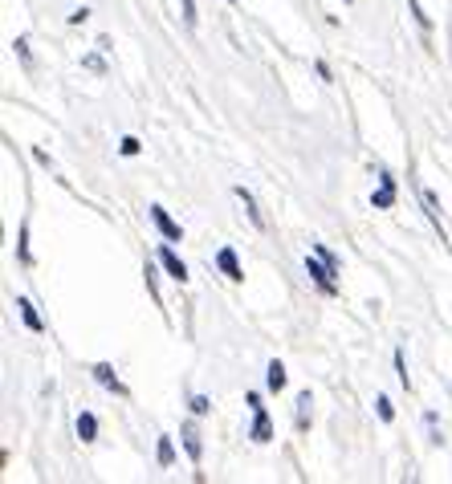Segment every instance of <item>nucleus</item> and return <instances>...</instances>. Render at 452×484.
<instances>
[{
  "instance_id": "obj_1",
  "label": "nucleus",
  "mask_w": 452,
  "mask_h": 484,
  "mask_svg": "<svg viewBox=\"0 0 452 484\" xmlns=\"http://www.w3.org/2000/svg\"><path fill=\"white\" fill-rule=\"evenodd\" d=\"M306 273H310V281L318 285V293H326V297H338V269L334 265H326L318 252H306Z\"/></svg>"
},
{
  "instance_id": "obj_2",
  "label": "nucleus",
  "mask_w": 452,
  "mask_h": 484,
  "mask_svg": "<svg viewBox=\"0 0 452 484\" xmlns=\"http://www.w3.org/2000/svg\"><path fill=\"white\" fill-rule=\"evenodd\" d=\"M147 216H151V224L159 228V236H163V241H171V244H180V241H184V224H180V220L171 216L163 204H151V208H147Z\"/></svg>"
},
{
  "instance_id": "obj_3",
  "label": "nucleus",
  "mask_w": 452,
  "mask_h": 484,
  "mask_svg": "<svg viewBox=\"0 0 452 484\" xmlns=\"http://www.w3.org/2000/svg\"><path fill=\"white\" fill-rule=\"evenodd\" d=\"M396 200H399L396 175H391V171H379V188L371 191V208H375V212H391V208H396Z\"/></svg>"
},
{
  "instance_id": "obj_4",
  "label": "nucleus",
  "mask_w": 452,
  "mask_h": 484,
  "mask_svg": "<svg viewBox=\"0 0 452 484\" xmlns=\"http://www.w3.org/2000/svg\"><path fill=\"white\" fill-rule=\"evenodd\" d=\"M155 257H159V269L168 273L171 281H180V285H188V281H192V277H188V265L180 261V252H176V244H171V241H163Z\"/></svg>"
},
{
  "instance_id": "obj_5",
  "label": "nucleus",
  "mask_w": 452,
  "mask_h": 484,
  "mask_svg": "<svg viewBox=\"0 0 452 484\" xmlns=\"http://www.w3.org/2000/svg\"><path fill=\"white\" fill-rule=\"evenodd\" d=\"M90 375H94V383L107 386L110 395H118V399H130V386L123 383V378H118L115 363H94V366H90Z\"/></svg>"
},
{
  "instance_id": "obj_6",
  "label": "nucleus",
  "mask_w": 452,
  "mask_h": 484,
  "mask_svg": "<svg viewBox=\"0 0 452 484\" xmlns=\"http://www.w3.org/2000/svg\"><path fill=\"white\" fill-rule=\"evenodd\" d=\"M180 439H184V452H188V460L196 464H204V436H200V427H196V419H188L184 427H180Z\"/></svg>"
},
{
  "instance_id": "obj_7",
  "label": "nucleus",
  "mask_w": 452,
  "mask_h": 484,
  "mask_svg": "<svg viewBox=\"0 0 452 484\" xmlns=\"http://www.w3.org/2000/svg\"><path fill=\"white\" fill-rule=\"evenodd\" d=\"M416 196H420V204H424V216L432 220V228H437L440 241H445V216H440V200H437V191L424 188V183H416Z\"/></svg>"
},
{
  "instance_id": "obj_8",
  "label": "nucleus",
  "mask_w": 452,
  "mask_h": 484,
  "mask_svg": "<svg viewBox=\"0 0 452 484\" xmlns=\"http://www.w3.org/2000/svg\"><path fill=\"white\" fill-rule=\"evenodd\" d=\"M216 269H221L232 285H241V281H245V269H241V257H237V249H232V244H224V249L216 252Z\"/></svg>"
},
{
  "instance_id": "obj_9",
  "label": "nucleus",
  "mask_w": 452,
  "mask_h": 484,
  "mask_svg": "<svg viewBox=\"0 0 452 484\" xmlns=\"http://www.w3.org/2000/svg\"><path fill=\"white\" fill-rule=\"evenodd\" d=\"M245 439H253V444H269V439H273V416H269V407L253 411V424H249Z\"/></svg>"
},
{
  "instance_id": "obj_10",
  "label": "nucleus",
  "mask_w": 452,
  "mask_h": 484,
  "mask_svg": "<svg viewBox=\"0 0 452 484\" xmlns=\"http://www.w3.org/2000/svg\"><path fill=\"white\" fill-rule=\"evenodd\" d=\"M232 191H237V200H241V204H245V216L249 220H253V228H257V232H265V216H261V208H257V200H253V191H249L245 188V183H237V188H232Z\"/></svg>"
},
{
  "instance_id": "obj_11",
  "label": "nucleus",
  "mask_w": 452,
  "mask_h": 484,
  "mask_svg": "<svg viewBox=\"0 0 452 484\" xmlns=\"http://www.w3.org/2000/svg\"><path fill=\"white\" fill-rule=\"evenodd\" d=\"M16 265L21 269H33V249H29V216L21 220V228H16Z\"/></svg>"
},
{
  "instance_id": "obj_12",
  "label": "nucleus",
  "mask_w": 452,
  "mask_h": 484,
  "mask_svg": "<svg viewBox=\"0 0 452 484\" xmlns=\"http://www.w3.org/2000/svg\"><path fill=\"white\" fill-rule=\"evenodd\" d=\"M285 383H290V375H285V363H282V358H269V366H265V386H269L273 395H282Z\"/></svg>"
},
{
  "instance_id": "obj_13",
  "label": "nucleus",
  "mask_w": 452,
  "mask_h": 484,
  "mask_svg": "<svg viewBox=\"0 0 452 484\" xmlns=\"http://www.w3.org/2000/svg\"><path fill=\"white\" fill-rule=\"evenodd\" d=\"M16 310H21V322L29 325L33 334H46V322H41V314H37V305L29 302V297H16Z\"/></svg>"
},
{
  "instance_id": "obj_14",
  "label": "nucleus",
  "mask_w": 452,
  "mask_h": 484,
  "mask_svg": "<svg viewBox=\"0 0 452 484\" xmlns=\"http://www.w3.org/2000/svg\"><path fill=\"white\" fill-rule=\"evenodd\" d=\"M77 439H82V444L98 439V416H94V411H77Z\"/></svg>"
},
{
  "instance_id": "obj_15",
  "label": "nucleus",
  "mask_w": 452,
  "mask_h": 484,
  "mask_svg": "<svg viewBox=\"0 0 452 484\" xmlns=\"http://www.w3.org/2000/svg\"><path fill=\"white\" fill-rule=\"evenodd\" d=\"M155 464H159V469H171V464H176V439L171 436L155 439Z\"/></svg>"
},
{
  "instance_id": "obj_16",
  "label": "nucleus",
  "mask_w": 452,
  "mask_h": 484,
  "mask_svg": "<svg viewBox=\"0 0 452 484\" xmlns=\"http://www.w3.org/2000/svg\"><path fill=\"white\" fill-rule=\"evenodd\" d=\"M310 407H314V395H310V386L298 395V416H293V427L306 431L310 427Z\"/></svg>"
},
{
  "instance_id": "obj_17",
  "label": "nucleus",
  "mask_w": 452,
  "mask_h": 484,
  "mask_svg": "<svg viewBox=\"0 0 452 484\" xmlns=\"http://www.w3.org/2000/svg\"><path fill=\"white\" fill-rule=\"evenodd\" d=\"M424 427H428V444H445V427H440L437 411H424Z\"/></svg>"
},
{
  "instance_id": "obj_18",
  "label": "nucleus",
  "mask_w": 452,
  "mask_h": 484,
  "mask_svg": "<svg viewBox=\"0 0 452 484\" xmlns=\"http://www.w3.org/2000/svg\"><path fill=\"white\" fill-rule=\"evenodd\" d=\"M391 363H396V378H399V386H404V391H412V378H407V363H404V346H396Z\"/></svg>"
},
{
  "instance_id": "obj_19",
  "label": "nucleus",
  "mask_w": 452,
  "mask_h": 484,
  "mask_svg": "<svg viewBox=\"0 0 452 484\" xmlns=\"http://www.w3.org/2000/svg\"><path fill=\"white\" fill-rule=\"evenodd\" d=\"M143 281H147V293L155 297V305H163V297H159V273H155L151 261H147V269H143Z\"/></svg>"
},
{
  "instance_id": "obj_20",
  "label": "nucleus",
  "mask_w": 452,
  "mask_h": 484,
  "mask_svg": "<svg viewBox=\"0 0 452 484\" xmlns=\"http://www.w3.org/2000/svg\"><path fill=\"white\" fill-rule=\"evenodd\" d=\"M407 8H412V21L420 25L424 33H432V16H428V8H424L420 0H407Z\"/></svg>"
},
{
  "instance_id": "obj_21",
  "label": "nucleus",
  "mask_w": 452,
  "mask_h": 484,
  "mask_svg": "<svg viewBox=\"0 0 452 484\" xmlns=\"http://www.w3.org/2000/svg\"><path fill=\"white\" fill-rule=\"evenodd\" d=\"M13 54L21 57L25 74H33V54H29V37H16V41H13Z\"/></svg>"
},
{
  "instance_id": "obj_22",
  "label": "nucleus",
  "mask_w": 452,
  "mask_h": 484,
  "mask_svg": "<svg viewBox=\"0 0 452 484\" xmlns=\"http://www.w3.org/2000/svg\"><path fill=\"white\" fill-rule=\"evenodd\" d=\"M82 69H86V74H98V77H102L110 66H107V57H102V54H86V57H82Z\"/></svg>"
},
{
  "instance_id": "obj_23",
  "label": "nucleus",
  "mask_w": 452,
  "mask_h": 484,
  "mask_svg": "<svg viewBox=\"0 0 452 484\" xmlns=\"http://www.w3.org/2000/svg\"><path fill=\"white\" fill-rule=\"evenodd\" d=\"M139 151H143V143H139L135 135H123V139H118V155H123V160H135Z\"/></svg>"
},
{
  "instance_id": "obj_24",
  "label": "nucleus",
  "mask_w": 452,
  "mask_h": 484,
  "mask_svg": "<svg viewBox=\"0 0 452 484\" xmlns=\"http://www.w3.org/2000/svg\"><path fill=\"white\" fill-rule=\"evenodd\" d=\"M188 407H192L196 419H204L208 411H212V399H208V395H192V399H188Z\"/></svg>"
},
{
  "instance_id": "obj_25",
  "label": "nucleus",
  "mask_w": 452,
  "mask_h": 484,
  "mask_svg": "<svg viewBox=\"0 0 452 484\" xmlns=\"http://www.w3.org/2000/svg\"><path fill=\"white\" fill-rule=\"evenodd\" d=\"M375 416L384 419V424H391V419H396V407H391L387 395H375Z\"/></svg>"
},
{
  "instance_id": "obj_26",
  "label": "nucleus",
  "mask_w": 452,
  "mask_h": 484,
  "mask_svg": "<svg viewBox=\"0 0 452 484\" xmlns=\"http://www.w3.org/2000/svg\"><path fill=\"white\" fill-rule=\"evenodd\" d=\"M180 13H184V25H188V29H196V25H200V13H196V0H180Z\"/></svg>"
},
{
  "instance_id": "obj_27",
  "label": "nucleus",
  "mask_w": 452,
  "mask_h": 484,
  "mask_svg": "<svg viewBox=\"0 0 452 484\" xmlns=\"http://www.w3.org/2000/svg\"><path fill=\"white\" fill-rule=\"evenodd\" d=\"M310 252H318V257H323V261H326V265H334V269H338V257H334V252H330V249H326V244H323V241H314V244H310Z\"/></svg>"
},
{
  "instance_id": "obj_28",
  "label": "nucleus",
  "mask_w": 452,
  "mask_h": 484,
  "mask_svg": "<svg viewBox=\"0 0 452 484\" xmlns=\"http://www.w3.org/2000/svg\"><path fill=\"white\" fill-rule=\"evenodd\" d=\"M314 74H318V82H326V86H330V82H334V74H330V66H326V61H323V57H318V61H314Z\"/></svg>"
},
{
  "instance_id": "obj_29",
  "label": "nucleus",
  "mask_w": 452,
  "mask_h": 484,
  "mask_svg": "<svg viewBox=\"0 0 452 484\" xmlns=\"http://www.w3.org/2000/svg\"><path fill=\"white\" fill-rule=\"evenodd\" d=\"M66 21H69V25H86V21H90V8H86V5H82V8H74V13H69Z\"/></svg>"
},
{
  "instance_id": "obj_30",
  "label": "nucleus",
  "mask_w": 452,
  "mask_h": 484,
  "mask_svg": "<svg viewBox=\"0 0 452 484\" xmlns=\"http://www.w3.org/2000/svg\"><path fill=\"white\" fill-rule=\"evenodd\" d=\"M33 160H37L41 167H49V171H54V160H49V155H46V151H41V147H33Z\"/></svg>"
},
{
  "instance_id": "obj_31",
  "label": "nucleus",
  "mask_w": 452,
  "mask_h": 484,
  "mask_svg": "<svg viewBox=\"0 0 452 484\" xmlns=\"http://www.w3.org/2000/svg\"><path fill=\"white\" fill-rule=\"evenodd\" d=\"M245 403H249V407H253V411H257V407H265V399H261V391H249V395H245Z\"/></svg>"
},
{
  "instance_id": "obj_32",
  "label": "nucleus",
  "mask_w": 452,
  "mask_h": 484,
  "mask_svg": "<svg viewBox=\"0 0 452 484\" xmlns=\"http://www.w3.org/2000/svg\"><path fill=\"white\" fill-rule=\"evenodd\" d=\"M229 5H241V0H229Z\"/></svg>"
},
{
  "instance_id": "obj_33",
  "label": "nucleus",
  "mask_w": 452,
  "mask_h": 484,
  "mask_svg": "<svg viewBox=\"0 0 452 484\" xmlns=\"http://www.w3.org/2000/svg\"><path fill=\"white\" fill-rule=\"evenodd\" d=\"M346 5H354V0H346Z\"/></svg>"
}]
</instances>
